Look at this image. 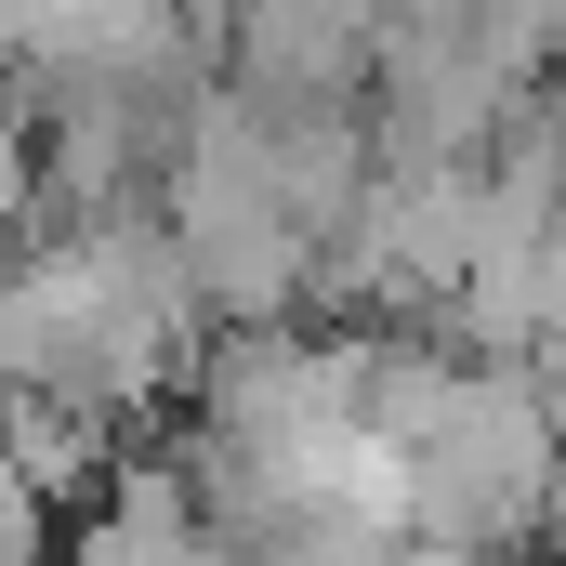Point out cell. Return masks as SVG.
I'll return each instance as SVG.
<instances>
[{"label": "cell", "mask_w": 566, "mask_h": 566, "mask_svg": "<svg viewBox=\"0 0 566 566\" xmlns=\"http://www.w3.org/2000/svg\"><path fill=\"white\" fill-rule=\"evenodd\" d=\"M53 527H66V514H53V501L13 474V448H0V566H53Z\"/></svg>", "instance_id": "2"}, {"label": "cell", "mask_w": 566, "mask_h": 566, "mask_svg": "<svg viewBox=\"0 0 566 566\" xmlns=\"http://www.w3.org/2000/svg\"><path fill=\"white\" fill-rule=\"evenodd\" d=\"M198 369V290L158 224H53L0 264V396H66L93 422H133Z\"/></svg>", "instance_id": "1"}]
</instances>
